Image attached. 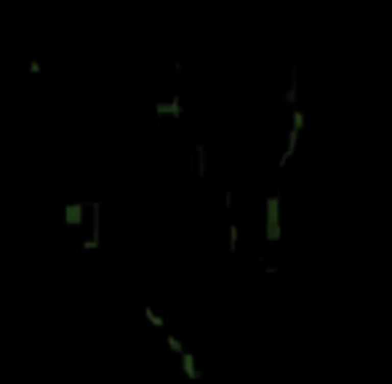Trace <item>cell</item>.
<instances>
[{
    "mask_svg": "<svg viewBox=\"0 0 392 384\" xmlns=\"http://www.w3.org/2000/svg\"><path fill=\"white\" fill-rule=\"evenodd\" d=\"M165 342H168V347H171V350H174L176 355H182V352H184V347H182V342H179V339H176V336H174V334H168V336H165Z\"/></svg>",
    "mask_w": 392,
    "mask_h": 384,
    "instance_id": "cell-4",
    "label": "cell"
},
{
    "mask_svg": "<svg viewBox=\"0 0 392 384\" xmlns=\"http://www.w3.org/2000/svg\"><path fill=\"white\" fill-rule=\"evenodd\" d=\"M144 320H147L150 325H155V328H163V325H165V318L158 315V312L152 310V307H144Z\"/></svg>",
    "mask_w": 392,
    "mask_h": 384,
    "instance_id": "cell-3",
    "label": "cell"
},
{
    "mask_svg": "<svg viewBox=\"0 0 392 384\" xmlns=\"http://www.w3.org/2000/svg\"><path fill=\"white\" fill-rule=\"evenodd\" d=\"M93 248H99V240L91 238V240H83L80 243V251H93Z\"/></svg>",
    "mask_w": 392,
    "mask_h": 384,
    "instance_id": "cell-5",
    "label": "cell"
},
{
    "mask_svg": "<svg viewBox=\"0 0 392 384\" xmlns=\"http://www.w3.org/2000/svg\"><path fill=\"white\" fill-rule=\"evenodd\" d=\"M83 211H86V206L83 203H72V206H67V211H64V222L69 227H78L83 224Z\"/></svg>",
    "mask_w": 392,
    "mask_h": 384,
    "instance_id": "cell-1",
    "label": "cell"
},
{
    "mask_svg": "<svg viewBox=\"0 0 392 384\" xmlns=\"http://www.w3.org/2000/svg\"><path fill=\"white\" fill-rule=\"evenodd\" d=\"M179 357H182V371L187 374V379L198 381V379H200V371L195 368V355H189V352H182Z\"/></svg>",
    "mask_w": 392,
    "mask_h": 384,
    "instance_id": "cell-2",
    "label": "cell"
}]
</instances>
